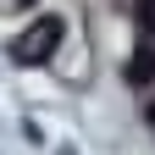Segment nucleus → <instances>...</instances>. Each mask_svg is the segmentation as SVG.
I'll return each mask as SVG.
<instances>
[{"instance_id": "1", "label": "nucleus", "mask_w": 155, "mask_h": 155, "mask_svg": "<svg viewBox=\"0 0 155 155\" xmlns=\"http://www.w3.org/2000/svg\"><path fill=\"white\" fill-rule=\"evenodd\" d=\"M61 45V17H33V28L11 45V55L22 67H39V61H50V50Z\"/></svg>"}, {"instance_id": "2", "label": "nucleus", "mask_w": 155, "mask_h": 155, "mask_svg": "<svg viewBox=\"0 0 155 155\" xmlns=\"http://www.w3.org/2000/svg\"><path fill=\"white\" fill-rule=\"evenodd\" d=\"M127 83H133V89H144V83H155V50H139V55L127 61Z\"/></svg>"}, {"instance_id": "3", "label": "nucleus", "mask_w": 155, "mask_h": 155, "mask_svg": "<svg viewBox=\"0 0 155 155\" xmlns=\"http://www.w3.org/2000/svg\"><path fill=\"white\" fill-rule=\"evenodd\" d=\"M133 17H139V28L155 39V0H139V6H133Z\"/></svg>"}]
</instances>
